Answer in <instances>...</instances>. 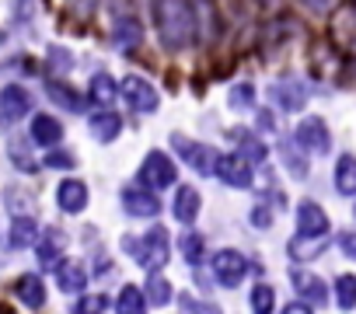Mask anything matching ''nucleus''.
<instances>
[{
  "label": "nucleus",
  "instance_id": "1",
  "mask_svg": "<svg viewBox=\"0 0 356 314\" xmlns=\"http://www.w3.org/2000/svg\"><path fill=\"white\" fill-rule=\"evenodd\" d=\"M154 18H157L161 42L168 49H182V46L193 42L196 22H193V8L186 4V0H157V4H154Z\"/></svg>",
  "mask_w": 356,
  "mask_h": 314
},
{
  "label": "nucleus",
  "instance_id": "2",
  "mask_svg": "<svg viewBox=\"0 0 356 314\" xmlns=\"http://www.w3.org/2000/svg\"><path fill=\"white\" fill-rule=\"evenodd\" d=\"M126 248H129V255L143 265V269H157V265H164L168 262V231L164 227H150L143 238H126L122 241Z\"/></svg>",
  "mask_w": 356,
  "mask_h": 314
},
{
  "label": "nucleus",
  "instance_id": "3",
  "mask_svg": "<svg viewBox=\"0 0 356 314\" xmlns=\"http://www.w3.org/2000/svg\"><path fill=\"white\" fill-rule=\"evenodd\" d=\"M328 39L346 56H356V0H342L328 18Z\"/></svg>",
  "mask_w": 356,
  "mask_h": 314
},
{
  "label": "nucleus",
  "instance_id": "4",
  "mask_svg": "<svg viewBox=\"0 0 356 314\" xmlns=\"http://www.w3.org/2000/svg\"><path fill=\"white\" fill-rule=\"evenodd\" d=\"M175 175H178L175 161H171L168 154H161V150H150V154L143 157V165H140V182H143L147 189H164V185L175 182Z\"/></svg>",
  "mask_w": 356,
  "mask_h": 314
},
{
  "label": "nucleus",
  "instance_id": "5",
  "mask_svg": "<svg viewBox=\"0 0 356 314\" xmlns=\"http://www.w3.org/2000/svg\"><path fill=\"white\" fill-rule=\"evenodd\" d=\"M293 136H297V147H304V150H311V154H328V147H332L328 126H325L318 115H307V119H300Z\"/></svg>",
  "mask_w": 356,
  "mask_h": 314
},
{
  "label": "nucleus",
  "instance_id": "6",
  "mask_svg": "<svg viewBox=\"0 0 356 314\" xmlns=\"http://www.w3.org/2000/svg\"><path fill=\"white\" fill-rule=\"evenodd\" d=\"M269 94H273V101H276L283 112H300L304 101H307V91L300 88L297 77H280V81H273Z\"/></svg>",
  "mask_w": 356,
  "mask_h": 314
},
{
  "label": "nucleus",
  "instance_id": "7",
  "mask_svg": "<svg viewBox=\"0 0 356 314\" xmlns=\"http://www.w3.org/2000/svg\"><path fill=\"white\" fill-rule=\"evenodd\" d=\"M175 147L186 154V161H189V168H196L200 175H213L217 172V150L213 147H207V143H186L182 136H175Z\"/></svg>",
  "mask_w": 356,
  "mask_h": 314
},
{
  "label": "nucleus",
  "instance_id": "8",
  "mask_svg": "<svg viewBox=\"0 0 356 314\" xmlns=\"http://www.w3.org/2000/svg\"><path fill=\"white\" fill-rule=\"evenodd\" d=\"M122 94H126V101H129V108L133 112H154L157 108V91H154V84H147L143 77H126V84H122Z\"/></svg>",
  "mask_w": 356,
  "mask_h": 314
},
{
  "label": "nucleus",
  "instance_id": "9",
  "mask_svg": "<svg viewBox=\"0 0 356 314\" xmlns=\"http://www.w3.org/2000/svg\"><path fill=\"white\" fill-rule=\"evenodd\" d=\"M245 272H248L245 255H238V251H217V258H213V276H217L224 286H238V283L245 279Z\"/></svg>",
  "mask_w": 356,
  "mask_h": 314
},
{
  "label": "nucleus",
  "instance_id": "10",
  "mask_svg": "<svg viewBox=\"0 0 356 314\" xmlns=\"http://www.w3.org/2000/svg\"><path fill=\"white\" fill-rule=\"evenodd\" d=\"M217 175L227 185H234V189H248L252 185V168H248V161H245L241 154H224L220 161H217Z\"/></svg>",
  "mask_w": 356,
  "mask_h": 314
},
{
  "label": "nucleus",
  "instance_id": "11",
  "mask_svg": "<svg viewBox=\"0 0 356 314\" xmlns=\"http://www.w3.org/2000/svg\"><path fill=\"white\" fill-rule=\"evenodd\" d=\"M297 231L300 238H325L328 234V217L318 203H300L297 210Z\"/></svg>",
  "mask_w": 356,
  "mask_h": 314
},
{
  "label": "nucleus",
  "instance_id": "12",
  "mask_svg": "<svg viewBox=\"0 0 356 314\" xmlns=\"http://www.w3.org/2000/svg\"><path fill=\"white\" fill-rule=\"evenodd\" d=\"M0 112H4V119H22V115H29L32 112V98H29V91L25 88H18V84H8L4 91H0Z\"/></svg>",
  "mask_w": 356,
  "mask_h": 314
},
{
  "label": "nucleus",
  "instance_id": "13",
  "mask_svg": "<svg viewBox=\"0 0 356 314\" xmlns=\"http://www.w3.org/2000/svg\"><path fill=\"white\" fill-rule=\"evenodd\" d=\"M56 203L63 213H81L88 206V185L77 182V179H67L60 189H56Z\"/></svg>",
  "mask_w": 356,
  "mask_h": 314
},
{
  "label": "nucleus",
  "instance_id": "14",
  "mask_svg": "<svg viewBox=\"0 0 356 314\" xmlns=\"http://www.w3.org/2000/svg\"><path fill=\"white\" fill-rule=\"evenodd\" d=\"M122 206H126V213H133V217H154V213L161 210V199L150 196L147 189H126V192H122Z\"/></svg>",
  "mask_w": 356,
  "mask_h": 314
},
{
  "label": "nucleus",
  "instance_id": "15",
  "mask_svg": "<svg viewBox=\"0 0 356 314\" xmlns=\"http://www.w3.org/2000/svg\"><path fill=\"white\" fill-rule=\"evenodd\" d=\"M290 279H293V290H297L300 300H311V304H325V300H328V290H325V283H321L318 276H311V272H293Z\"/></svg>",
  "mask_w": 356,
  "mask_h": 314
},
{
  "label": "nucleus",
  "instance_id": "16",
  "mask_svg": "<svg viewBox=\"0 0 356 314\" xmlns=\"http://www.w3.org/2000/svg\"><path fill=\"white\" fill-rule=\"evenodd\" d=\"M32 140L39 147H56L63 140V126L53 119V115H35L32 119Z\"/></svg>",
  "mask_w": 356,
  "mask_h": 314
},
{
  "label": "nucleus",
  "instance_id": "17",
  "mask_svg": "<svg viewBox=\"0 0 356 314\" xmlns=\"http://www.w3.org/2000/svg\"><path fill=\"white\" fill-rule=\"evenodd\" d=\"M84 283H88V272H84L77 262H60V265H56V286H60L63 293H81Z\"/></svg>",
  "mask_w": 356,
  "mask_h": 314
},
{
  "label": "nucleus",
  "instance_id": "18",
  "mask_svg": "<svg viewBox=\"0 0 356 314\" xmlns=\"http://www.w3.org/2000/svg\"><path fill=\"white\" fill-rule=\"evenodd\" d=\"M15 293L22 297V304L25 307H42L46 304V286H42V279L39 276H22L18 283H15Z\"/></svg>",
  "mask_w": 356,
  "mask_h": 314
},
{
  "label": "nucleus",
  "instance_id": "19",
  "mask_svg": "<svg viewBox=\"0 0 356 314\" xmlns=\"http://www.w3.org/2000/svg\"><path fill=\"white\" fill-rule=\"evenodd\" d=\"M189 8H193V22L196 28H203V39H213L217 35V11L210 0H189Z\"/></svg>",
  "mask_w": 356,
  "mask_h": 314
},
{
  "label": "nucleus",
  "instance_id": "20",
  "mask_svg": "<svg viewBox=\"0 0 356 314\" xmlns=\"http://www.w3.org/2000/svg\"><path fill=\"white\" fill-rule=\"evenodd\" d=\"M335 189L342 196H356V157H339V165H335Z\"/></svg>",
  "mask_w": 356,
  "mask_h": 314
},
{
  "label": "nucleus",
  "instance_id": "21",
  "mask_svg": "<svg viewBox=\"0 0 356 314\" xmlns=\"http://www.w3.org/2000/svg\"><path fill=\"white\" fill-rule=\"evenodd\" d=\"M35 238H39V227H35V220L32 217H15V224H11V248H29V245H35Z\"/></svg>",
  "mask_w": 356,
  "mask_h": 314
},
{
  "label": "nucleus",
  "instance_id": "22",
  "mask_svg": "<svg viewBox=\"0 0 356 314\" xmlns=\"http://www.w3.org/2000/svg\"><path fill=\"white\" fill-rule=\"evenodd\" d=\"M196 213H200V192L196 189H178V196H175V217L182 220V224H189V220H196Z\"/></svg>",
  "mask_w": 356,
  "mask_h": 314
},
{
  "label": "nucleus",
  "instance_id": "23",
  "mask_svg": "<svg viewBox=\"0 0 356 314\" xmlns=\"http://www.w3.org/2000/svg\"><path fill=\"white\" fill-rule=\"evenodd\" d=\"M119 115H112V112H98V115H91V136L95 140H102V143H108V140H115L119 136Z\"/></svg>",
  "mask_w": 356,
  "mask_h": 314
},
{
  "label": "nucleus",
  "instance_id": "24",
  "mask_svg": "<svg viewBox=\"0 0 356 314\" xmlns=\"http://www.w3.org/2000/svg\"><path fill=\"white\" fill-rule=\"evenodd\" d=\"M63 248H67V238H63V231H49V234L39 241V262H42V265H56Z\"/></svg>",
  "mask_w": 356,
  "mask_h": 314
},
{
  "label": "nucleus",
  "instance_id": "25",
  "mask_svg": "<svg viewBox=\"0 0 356 314\" xmlns=\"http://www.w3.org/2000/svg\"><path fill=\"white\" fill-rule=\"evenodd\" d=\"M46 94H49L53 105H60V108H67V112H81V108H84L81 94L70 91V88H63V84H46Z\"/></svg>",
  "mask_w": 356,
  "mask_h": 314
},
{
  "label": "nucleus",
  "instance_id": "26",
  "mask_svg": "<svg viewBox=\"0 0 356 314\" xmlns=\"http://www.w3.org/2000/svg\"><path fill=\"white\" fill-rule=\"evenodd\" d=\"M115 94H119V91H115V81H112L108 74H98V77L91 81V101H95V105L108 108V105L115 101Z\"/></svg>",
  "mask_w": 356,
  "mask_h": 314
},
{
  "label": "nucleus",
  "instance_id": "27",
  "mask_svg": "<svg viewBox=\"0 0 356 314\" xmlns=\"http://www.w3.org/2000/svg\"><path fill=\"white\" fill-rule=\"evenodd\" d=\"M115 311H119V314H147V300H143V293H140L136 286H122Z\"/></svg>",
  "mask_w": 356,
  "mask_h": 314
},
{
  "label": "nucleus",
  "instance_id": "28",
  "mask_svg": "<svg viewBox=\"0 0 356 314\" xmlns=\"http://www.w3.org/2000/svg\"><path fill=\"white\" fill-rule=\"evenodd\" d=\"M140 39H143V32H140V25H136L133 18H119V22H115V42H119L122 49L140 46Z\"/></svg>",
  "mask_w": 356,
  "mask_h": 314
},
{
  "label": "nucleus",
  "instance_id": "29",
  "mask_svg": "<svg viewBox=\"0 0 356 314\" xmlns=\"http://www.w3.org/2000/svg\"><path fill=\"white\" fill-rule=\"evenodd\" d=\"M335 300H339L342 311L356 307V276H339L335 279Z\"/></svg>",
  "mask_w": 356,
  "mask_h": 314
},
{
  "label": "nucleus",
  "instance_id": "30",
  "mask_svg": "<svg viewBox=\"0 0 356 314\" xmlns=\"http://www.w3.org/2000/svg\"><path fill=\"white\" fill-rule=\"evenodd\" d=\"M273 304H276V290L259 283L252 290V314H273Z\"/></svg>",
  "mask_w": 356,
  "mask_h": 314
},
{
  "label": "nucleus",
  "instance_id": "31",
  "mask_svg": "<svg viewBox=\"0 0 356 314\" xmlns=\"http://www.w3.org/2000/svg\"><path fill=\"white\" fill-rule=\"evenodd\" d=\"M280 154H283V161H286V168H290L293 179H304L307 175V161H304V157H297V140L293 143H283Z\"/></svg>",
  "mask_w": 356,
  "mask_h": 314
},
{
  "label": "nucleus",
  "instance_id": "32",
  "mask_svg": "<svg viewBox=\"0 0 356 314\" xmlns=\"http://www.w3.org/2000/svg\"><path fill=\"white\" fill-rule=\"evenodd\" d=\"M234 136L241 143V157H245V161H262V157H266V143H259L255 136H248L241 129H234Z\"/></svg>",
  "mask_w": 356,
  "mask_h": 314
},
{
  "label": "nucleus",
  "instance_id": "33",
  "mask_svg": "<svg viewBox=\"0 0 356 314\" xmlns=\"http://www.w3.org/2000/svg\"><path fill=\"white\" fill-rule=\"evenodd\" d=\"M255 105V84H234L231 88V108H252Z\"/></svg>",
  "mask_w": 356,
  "mask_h": 314
},
{
  "label": "nucleus",
  "instance_id": "34",
  "mask_svg": "<svg viewBox=\"0 0 356 314\" xmlns=\"http://www.w3.org/2000/svg\"><path fill=\"white\" fill-rule=\"evenodd\" d=\"M147 297H150V304H168L171 300V283L168 279H161V276H150V283H147Z\"/></svg>",
  "mask_w": 356,
  "mask_h": 314
},
{
  "label": "nucleus",
  "instance_id": "35",
  "mask_svg": "<svg viewBox=\"0 0 356 314\" xmlns=\"http://www.w3.org/2000/svg\"><path fill=\"white\" fill-rule=\"evenodd\" d=\"M203 248H207V245H203L200 234H186V238H182V255H186V262L196 265V262L203 258Z\"/></svg>",
  "mask_w": 356,
  "mask_h": 314
},
{
  "label": "nucleus",
  "instance_id": "36",
  "mask_svg": "<svg viewBox=\"0 0 356 314\" xmlns=\"http://www.w3.org/2000/svg\"><path fill=\"white\" fill-rule=\"evenodd\" d=\"M108 307V300L105 297H81L77 304H74V311L70 314H102Z\"/></svg>",
  "mask_w": 356,
  "mask_h": 314
},
{
  "label": "nucleus",
  "instance_id": "37",
  "mask_svg": "<svg viewBox=\"0 0 356 314\" xmlns=\"http://www.w3.org/2000/svg\"><path fill=\"white\" fill-rule=\"evenodd\" d=\"M318 251H321V238H318L314 245H307L304 238H293V241H290V255H293V258H314Z\"/></svg>",
  "mask_w": 356,
  "mask_h": 314
},
{
  "label": "nucleus",
  "instance_id": "38",
  "mask_svg": "<svg viewBox=\"0 0 356 314\" xmlns=\"http://www.w3.org/2000/svg\"><path fill=\"white\" fill-rule=\"evenodd\" d=\"M70 67H74L70 53H67V49H60V46H53V49H49V70H56V74H67Z\"/></svg>",
  "mask_w": 356,
  "mask_h": 314
},
{
  "label": "nucleus",
  "instance_id": "39",
  "mask_svg": "<svg viewBox=\"0 0 356 314\" xmlns=\"http://www.w3.org/2000/svg\"><path fill=\"white\" fill-rule=\"evenodd\" d=\"M46 168L67 172V168H74V157H70L67 150H49V154H46Z\"/></svg>",
  "mask_w": 356,
  "mask_h": 314
},
{
  "label": "nucleus",
  "instance_id": "40",
  "mask_svg": "<svg viewBox=\"0 0 356 314\" xmlns=\"http://www.w3.org/2000/svg\"><path fill=\"white\" fill-rule=\"evenodd\" d=\"M11 157L18 161V168H22V172H35V161H32L29 147H22V143H11Z\"/></svg>",
  "mask_w": 356,
  "mask_h": 314
},
{
  "label": "nucleus",
  "instance_id": "41",
  "mask_svg": "<svg viewBox=\"0 0 356 314\" xmlns=\"http://www.w3.org/2000/svg\"><path fill=\"white\" fill-rule=\"evenodd\" d=\"M186 307H189V314H220L217 307H210V304H200V300H193V297H186Z\"/></svg>",
  "mask_w": 356,
  "mask_h": 314
},
{
  "label": "nucleus",
  "instance_id": "42",
  "mask_svg": "<svg viewBox=\"0 0 356 314\" xmlns=\"http://www.w3.org/2000/svg\"><path fill=\"white\" fill-rule=\"evenodd\" d=\"M269 220H273V213H269L266 206H259V210H252V224H255V227H269Z\"/></svg>",
  "mask_w": 356,
  "mask_h": 314
},
{
  "label": "nucleus",
  "instance_id": "43",
  "mask_svg": "<svg viewBox=\"0 0 356 314\" xmlns=\"http://www.w3.org/2000/svg\"><path fill=\"white\" fill-rule=\"evenodd\" d=\"M339 245H342V251H346L349 258H356V234H342Z\"/></svg>",
  "mask_w": 356,
  "mask_h": 314
},
{
  "label": "nucleus",
  "instance_id": "44",
  "mask_svg": "<svg viewBox=\"0 0 356 314\" xmlns=\"http://www.w3.org/2000/svg\"><path fill=\"white\" fill-rule=\"evenodd\" d=\"M259 126H262V129H276V119H273L269 112H259Z\"/></svg>",
  "mask_w": 356,
  "mask_h": 314
},
{
  "label": "nucleus",
  "instance_id": "45",
  "mask_svg": "<svg viewBox=\"0 0 356 314\" xmlns=\"http://www.w3.org/2000/svg\"><path fill=\"white\" fill-rule=\"evenodd\" d=\"M283 314H311V307H304V304H290V307H283Z\"/></svg>",
  "mask_w": 356,
  "mask_h": 314
},
{
  "label": "nucleus",
  "instance_id": "46",
  "mask_svg": "<svg viewBox=\"0 0 356 314\" xmlns=\"http://www.w3.org/2000/svg\"><path fill=\"white\" fill-rule=\"evenodd\" d=\"M300 4H307L311 11H325V8H328V0H300Z\"/></svg>",
  "mask_w": 356,
  "mask_h": 314
},
{
  "label": "nucleus",
  "instance_id": "47",
  "mask_svg": "<svg viewBox=\"0 0 356 314\" xmlns=\"http://www.w3.org/2000/svg\"><path fill=\"white\" fill-rule=\"evenodd\" d=\"M0 314H8V307H0Z\"/></svg>",
  "mask_w": 356,
  "mask_h": 314
}]
</instances>
